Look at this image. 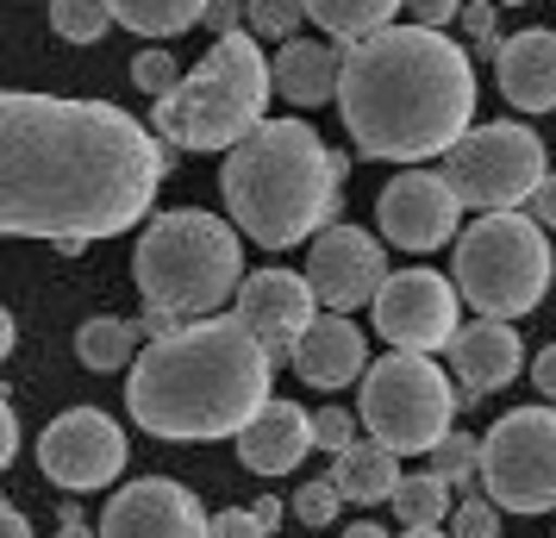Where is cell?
<instances>
[{
	"label": "cell",
	"mask_w": 556,
	"mask_h": 538,
	"mask_svg": "<svg viewBox=\"0 0 556 538\" xmlns=\"http://www.w3.org/2000/svg\"><path fill=\"white\" fill-rule=\"evenodd\" d=\"M169 157L106 101L0 95V232L7 238H119L156 201Z\"/></svg>",
	"instance_id": "cell-1"
},
{
	"label": "cell",
	"mask_w": 556,
	"mask_h": 538,
	"mask_svg": "<svg viewBox=\"0 0 556 538\" xmlns=\"http://www.w3.org/2000/svg\"><path fill=\"white\" fill-rule=\"evenodd\" d=\"M344 132L363 157L419 163L451 157L476 120V57L426 26H388L376 38L344 45L338 88Z\"/></svg>",
	"instance_id": "cell-2"
},
{
	"label": "cell",
	"mask_w": 556,
	"mask_h": 538,
	"mask_svg": "<svg viewBox=\"0 0 556 538\" xmlns=\"http://www.w3.org/2000/svg\"><path fill=\"white\" fill-rule=\"evenodd\" d=\"M269 383H276V358L263 351V338L238 313H213L176 338H156L131 363L126 408L144 433L176 445L244 438L256 413L276 401Z\"/></svg>",
	"instance_id": "cell-3"
},
{
	"label": "cell",
	"mask_w": 556,
	"mask_h": 538,
	"mask_svg": "<svg viewBox=\"0 0 556 538\" xmlns=\"http://www.w3.org/2000/svg\"><path fill=\"white\" fill-rule=\"evenodd\" d=\"M338 182H344V157L326 151V138L306 120H263L238 151H226L219 195L244 238H256L263 251H288L331 226Z\"/></svg>",
	"instance_id": "cell-4"
},
{
	"label": "cell",
	"mask_w": 556,
	"mask_h": 538,
	"mask_svg": "<svg viewBox=\"0 0 556 538\" xmlns=\"http://www.w3.org/2000/svg\"><path fill=\"white\" fill-rule=\"evenodd\" d=\"M269 88H276V70L256 45V32H231L181 76L176 95L151 107V126L176 151H238L263 126Z\"/></svg>",
	"instance_id": "cell-5"
},
{
	"label": "cell",
	"mask_w": 556,
	"mask_h": 538,
	"mask_svg": "<svg viewBox=\"0 0 556 538\" xmlns=\"http://www.w3.org/2000/svg\"><path fill=\"white\" fill-rule=\"evenodd\" d=\"M131 276H138L144 308H176L188 320H213L244 288L238 226H226L219 213H201V207L156 213L138 238V251H131Z\"/></svg>",
	"instance_id": "cell-6"
},
{
	"label": "cell",
	"mask_w": 556,
	"mask_h": 538,
	"mask_svg": "<svg viewBox=\"0 0 556 538\" xmlns=\"http://www.w3.org/2000/svg\"><path fill=\"white\" fill-rule=\"evenodd\" d=\"M551 288V245L531 213H481L456 238V295L481 320H526Z\"/></svg>",
	"instance_id": "cell-7"
},
{
	"label": "cell",
	"mask_w": 556,
	"mask_h": 538,
	"mask_svg": "<svg viewBox=\"0 0 556 538\" xmlns=\"http://www.w3.org/2000/svg\"><path fill=\"white\" fill-rule=\"evenodd\" d=\"M451 376L431 358H413V351H394V358H376L369 376L356 388V420L369 426L376 445H388L394 458H426L438 438H451V413H456Z\"/></svg>",
	"instance_id": "cell-8"
},
{
	"label": "cell",
	"mask_w": 556,
	"mask_h": 538,
	"mask_svg": "<svg viewBox=\"0 0 556 538\" xmlns=\"http://www.w3.org/2000/svg\"><path fill=\"white\" fill-rule=\"evenodd\" d=\"M481 495L501 513L556 508V408H513L481 438Z\"/></svg>",
	"instance_id": "cell-9"
},
{
	"label": "cell",
	"mask_w": 556,
	"mask_h": 538,
	"mask_svg": "<svg viewBox=\"0 0 556 538\" xmlns=\"http://www.w3.org/2000/svg\"><path fill=\"white\" fill-rule=\"evenodd\" d=\"M444 176L463 195V207H481V213H519V207L538 195V182L551 176L544 170V138L519 120H494V126H476L451 157H444Z\"/></svg>",
	"instance_id": "cell-10"
},
{
	"label": "cell",
	"mask_w": 556,
	"mask_h": 538,
	"mask_svg": "<svg viewBox=\"0 0 556 538\" xmlns=\"http://www.w3.org/2000/svg\"><path fill=\"white\" fill-rule=\"evenodd\" d=\"M126 458H131L126 433H119V420L101 413V408H70L38 433V470H45L56 488H70V495L106 488L126 470Z\"/></svg>",
	"instance_id": "cell-11"
},
{
	"label": "cell",
	"mask_w": 556,
	"mask_h": 538,
	"mask_svg": "<svg viewBox=\"0 0 556 538\" xmlns=\"http://www.w3.org/2000/svg\"><path fill=\"white\" fill-rule=\"evenodd\" d=\"M376 333L394 345V351H451L456 326V283H444L438 270H394L388 288L376 295Z\"/></svg>",
	"instance_id": "cell-12"
},
{
	"label": "cell",
	"mask_w": 556,
	"mask_h": 538,
	"mask_svg": "<svg viewBox=\"0 0 556 538\" xmlns=\"http://www.w3.org/2000/svg\"><path fill=\"white\" fill-rule=\"evenodd\" d=\"M388 257L363 226H326L306 251V283L319 295V308L351 313V308H376V295L388 288Z\"/></svg>",
	"instance_id": "cell-13"
},
{
	"label": "cell",
	"mask_w": 556,
	"mask_h": 538,
	"mask_svg": "<svg viewBox=\"0 0 556 538\" xmlns=\"http://www.w3.org/2000/svg\"><path fill=\"white\" fill-rule=\"evenodd\" d=\"M456 213H463V195L451 188V176H431V170H401L376 201L381 238L394 251H438V245H451Z\"/></svg>",
	"instance_id": "cell-14"
},
{
	"label": "cell",
	"mask_w": 556,
	"mask_h": 538,
	"mask_svg": "<svg viewBox=\"0 0 556 538\" xmlns=\"http://www.w3.org/2000/svg\"><path fill=\"white\" fill-rule=\"evenodd\" d=\"M101 538H213V520L201 513L194 488L169 476H138L106 501Z\"/></svg>",
	"instance_id": "cell-15"
},
{
	"label": "cell",
	"mask_w": 556,
	"mask_h": 538,
	"mask_svg": "<svg viewBox=\"0 0 556 538\" xmlns=\"http://www.w3.org/2000/svg\"><path fill=\"white\" fill-rule=\"evenodd\" d=\"M313 301H319V295H313L306 276H294V270H256V276H244V288H238V320L263 338V351L276 363H294L301 333L319 320Z\"/></svg>",
	"instance_id": "cell-16"
},
{
	"label": "cell",
	"mask_w": 556,
	"mask_h": 538,
	"mask_svg": "<svg viewBox=\"0 0 556 538\" xmlns=\"http://www.w3.org/2000/svg\"><path fill=\"white\" fill-rule=\"evenodd\" d=\"M519 333L506 320H469L463 333L451 338V370H456V388L476 401V395H494L519 376Z\"/></svg>",
	"instance_id": "cell-17"
},
{
	"label": "cell",
	"mask_w": 556,
	"mask_h": 538,
	"mask_svg": "<svg viewBox=\"0 0 556 538\" xmlns=\"http://www.w3.org/2000/svg\"><path fill=\"white\" fill-rule=\"evenodd\" d=\"M294 376L306 388H319V395L363 376V333L351 326V313H319L306 326L301 345H294Z\"/></svg>",
	"instance_id": "cell-18"
},
{
	"label": "cell",
	"mask_w": 556,
	"mask_h": 538,
	"mask_svg": "<svg viewBox=\"0 0 556 538\" xmlns=\"http://www.w3.org/2000/svg\"><path fill=\"white\" fill-rule=\"evenodd\" d=\"M494 82H501L506 107L551 113L556 107V32L531 26L519 38H506V51L494 57Z\"/></svg>",
	"instance_id": "cell-19"
},
{
	"label": "cell",
	"mask_w": 556,
	"mask_h": 538,
	"mask_svg": "<svg viewBox=\"0 0 556 538\" xmlns=\"http://www.w3.org/2000/svg\"><path fill=\"white\" fill-rule=\"evenodd\" d=\"M306 451H313V413L294 408V401H269L251 433L238 438V463L256 476H288Z\"/></svg>",
	"instance_id": "cell-20"
},
{
	"label": "cell",
	"mask_w": 556,
	"mask_h": 538,
	"mask_svg": "<svg viewBox=\"0 0 556 538\" xmlns=\"http://www.w3.org/2000/svg\"><path fill=\"white\" fill-rule=\"evenodd\" d=\"M269 70H276V95L294 107H326L344 88V51L319 38H288Z\"/></svg>",
	"instance_id": "cell-21"
},
{
	"label": "cell",
	"mask_w": 556,
	"mask_h": 538,
	"mask_svg": "<svg viewBox=\"0 0 556 538\" xmlns=\"http://www.w3.org/2000/svg\"><path fill=\"white\" fill-rule=\"evenodd\" d=\"M331 483H338V495L356 501V508L394 501V488H401V458H394L388 445H376V438H356L351 451L331 463Z\"/></svg>",
	"instance_id": "cell-22"
},
{
	"label": "cell",
	"mask_w": 556,
	"mask_h": 538,
	"mask_svg": "<svg viewBox=\"0 0 556 538\" xmlns=\"http://www.w3.org/2000/svg\"><path fill=\"white\" fill-rule=\"evenodd\" d=\"M394 13H406V0H306V20H319V32L338 38V45L388 32Z\"/></svg>",
	"instance_id": "cell-23"
},
{
	"label": "cell",
	"mask_w": 556,
	"mask_h": 538,
	"mask_svg": "<svg viewBox=\"0 0 556 538\" xmlns=\"http://www.w3.org/2000/svg\"><path fill=\"white\" fill-rule=\"evenodd\" d=\"M76 358L88 363V370H101V376H113V370H131V363L144 358V351H138V326H131V320H119V313L81 320Z\"/></svg>",
	"instance_id": "cell-24"
},
{
	"label": "cell",
	"mask_w": 556,
	"mask_h": 538,
	"mask_svg": "<svg viewBox=\"0 0 556 538\" xmlns=\"http://www.w3.org/2000/svg\"><path fill=\"white\" fill-rule=\"evenodd\" d=\"M213 0H113V20L144 38H181L188 26H201Z\"/></svg>",
	"instance_id": "cell-25"
},
{
	"label": "cell",
	"mask_w": 556,
	"mask_h": 538,
	"mask_svg": "<svg viewBox=\"0 0 556 538\" xmlns=\"http://www.w3.org/2000/svg\"><path fill=\"white\" fill-rule=\"evenodd\" d=\"M394 513H401L406 526H444V520L456 513L451 483H444V476H431V470L401 476V488H394Z\"/></svg>",
	"instance_id": "cell-26"
},
{
	"label": "cell",
	"mask_w": 556,
	"mask_h": 538,
	"mask_svg": "<svg viewBox=\"0 0 556 538\" xmlns=\"http://www.w3.org/2000/svg\"><path fill=\"white\" fill-rule=\"evenodd\" d=\"M51 26L70 45H94L113 26V0H51Z\"/></svg>",
	"instance_id": "cell-27"
},
{
	"label": "cell",
	"mask_w": 556,
	"mask_h": 538,
	"mask_svg": "<svg viewBox=\"0 0 556 538\" xmlns=\"http://www.w3.org/2000/svg\"><path fill=\"white\" fill-rule=\"evenodd\" d=\"M426 458H431V476H444V483H469V470H481V445L469 433H451V438H438Z\"/></svg>",
	"instance_id": "cell-28"
},
{
	"label": "cell",
	"mask_w": 556,
	"mask_h": 538,
	"mask_svg": "<svg viewBox=\"0 0 556 538\" xmlns=\"http://www.w3.org/2000/svg\"><path fill=\"white\" fill-rule=\"evenodd\" d=\"M301 20H306V0H251V32L256 38H301Z\"/></svg>",
	"instance_id": "cell-29"
},
{
	"label": "cell",
	"mask_w": 556,
	"mask_h": 538,
	"mask_svg": "<svg viewBox=\"0 0 556 538\" xmlns=\"http://www.w3.org/2000/svg\"><path fill=\"white\" fill-rule=\"evenodd\" d=\"M131 82H138L151 101H163V95H176V88H181V70H176V57H169V51H156V45H151V51L131 57Z\"/></svg>",
	"instance_id": "cell-30"
},
{
	"label": "cell",
	"mask_w": 556,
	"mask_h": 538,
	"mask_svg": "<svg viewBox=\"0 0 556 538\" xmlns=\"http://www.w3.org/2000/svg\"><path fill=\"white\" fill-rule=\"evenodd\" d=\"M451 538H501V508L488 495H463L451 513Z\"/></svg>",
	"instance_id": "cell-31"
},
{
	"label": "cell",
	"mask_w": 556,
	"mask_h": 538,
	"mask_svg": "<svg viewBox=\"0 0 556 538\" xmlns=\"http://www.w3.org/2000/svg\"><path fill=\"white\" fill-rule=\"evenodd\" d=\"M313 445L331 451V458H344V451L356 445V420L344 408H319V413H313Z\"/></svg>",
	"instance_id": "cell-32"
},
{
	"label": "cell",
	"mask_w": 556,
	"mask_h": 538,
	"mask_svg": "<svg viewBox=\"0 0 556 538\" xmlns=\"http://www.w3.org/2000/svg\"><path fill=\"white\" fill-rule=\"evenodd\" d=\"M338 501H344L338 483H306L301 495H294V513H301L306 526H331V520H338Z\"/></svg>",
	"instance_id": "cell-33"
},
{
	"label": "cell",
	"mask_w": 556,
	"mask_h": 538,
	"mask_svg": "<svg viewBox=\"0 0 556 538\" xmlns=\"http://www.w3.org/2000/svg\"><path fill=\"white\" fill-rule=\"evenodd\" d=\"M213 538H269V526L251 508H219L213 513Z\"/></svg>",
	"instance_id": "cell-34"
},
{
	"label": "cell",
	"mask_w": 556,
	"mask_h": 538,
	"mask_svg": "<svg viewBox=\"0 0 556 538\" xmlns=\"http://www.w3.org/2000/svg\"><path fill=\"white\" fill-rule=\"evenodd\" d=\"M406 13H413V26H426V32H444L463 13V0H406Z\"/></svg>",
	"instance_id": "cell-35"
},
{
	"label": "cell",
	"mask_w": 556,
	"mask_h": 538,
	"mask_svg": "<svg viewBox=\"0 0 556 538\" xmlns=\"http://www.w3.org/2000/svg\"><path fill=\"white\" fill-rule=\"evenodd\" d=\"M194 320L188 313H176V308H144V333H151V345L156 338H176V333H188Z\"/></svg>",
	"instance_id": "cell-36"
},
{
	"label": "cell",
	"mask_w": 556,
	"mask_h": 538,
	"mask_svg": "<svg viewBox=\"0 0 556 538\" xmlns=\"http://www.w3.org/2000/svg\"><path fill=\"white\" fill-rule=\"evenodd\" d=\"M531 383H538L544 401H556V345H544V351L531 358Z\"/></svg>",
	"instance_id": "cell-37"
},
{
	"label": "cell",
	"mask_w": 556,
	"mask_h": 538,
	"mask_svg": "<svg viewBox=\"0 0 556 538\" xmlns=\"http://www.w3.org/2000/svg\"><path fill=\"white\" fill-rule=\"evenodd\" d=\"M20 458V413H13V401H0V463Z\"/></svg>",
	"instance_id": "cell-38"
},
{
	"label": "cell",
	"mask_w": 556,
	"mask_h": 538,
	"mask_svg": "<svg viewBox=\"0 0 556 538\" xmlns=\"http://www.w3.org/2000/svg\"><path fill=\"white\" fill-rule=\"evenodd\" d=\"M531 220H538V226H556V176H544L538 182V195H531Z\"/></svg>",
	"instance_id": "cell-39"
},
{
	"label": "cell",
	"mask_w": 556,
	"mask_h": 538,
	"mask_svg": "<svg viewBox=\"0 0 556 538\" xmlns=\"http://www.w3.org/2000/svg\"><path fill=\"white\" fill-rule=\"evenodd\" d=\"M494 13H501V7H481V0L463 7V20H469V32H476V45H481V38H501V32H494Z\"/></svg>",
	"instance_id": "cell-40"
},
{
	"label": "cell",
	"mask_w": 556,
	"mask_h": 538,
	"mask_svg": "<svg viewBox=\"0 0 556 538\" xmlns=\"http://www.w3.org/2000/svg\"><path fill=\"white\" fill-rule=\"evenodd\" d=\"M0 538H31V520L20 513V501H0Z\"/></svg>",
	"instance_id": "cell-41"
},
{
	"label": "cell",
	"mask_w": 556,
	"mask_h": 538,
	"mask_svg": "<svg viewBox=\"0 0 556 538\" xmlns=\"http://www.w3.org/2000/svg\"><path fill=\"white\" fill-rule=\"evenodd\" d=\"M56 538H101V533H88L76 520V508H63V526H56Z\"/></svg>",
	"instance_id": "cell-42"
},
{
	"label": "cell",
	"mask_w": 556,
	"mask_h": 538,
	"mask_svg": "<svg viewBox=\"0 0 556 538\" xmlns=\"http://www.w3.org/2000/svg\"><path fill=\"white\" fill-rule=\"evenodd\" d=\"M256 520H263V526H269V533H276V526H281V501H256Z\"/></svg>",
	"instance_id": "cell-43"
},
{
	"label": "cell",
	"mask_w": 556,
	"mask_h": 538,
	"mask_svg": "<svg viewBox=\"0 0 556 538\" xmlns=\"http://www.w3.org/2000/svg\"><path fill=\"white\" fill-rule=\"evenodd\" d=\"M344 538H388V533H381L376 520H356V526H344Z\"/></svg>",
	"instance_id": "cell-44"
},
{
	"label": "cell",
	"mask_w": 556,
	"mask_h": 538,
	"mask_svg": "<svg viewBox=\"0 0 556 538\" xmlns=\"http://www.w3.org/2000/svg\"><path fill=\"white\" fill-rule=\"evenodd\" d=\"M401 538H451V533H444V526H406Z\"/></svg>",
	"instance_id": "cell-45"
},
{
	"label": "cell",
	"mask_w": 556,
	"mask_h": 538,
	"mask_svg": "<svg viewBox=\"0 0 556 538\" xmlns=\"http://www.w3.org/2000/svg\"><path fill=\"white\" fill-rule=\"evenodd\" d=\"M494 7H526V0H494Z\"/></svg>",
	"instance_id": "cell-46"
}]
</instances>
